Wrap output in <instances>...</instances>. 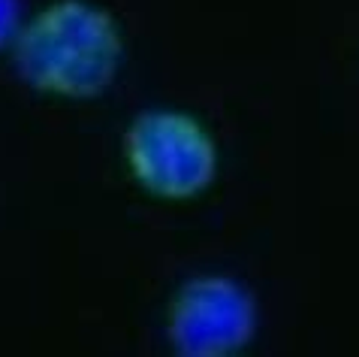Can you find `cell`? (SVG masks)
Masks as SVG:
<instances>
[{
  "mask_svg": "<svg viewBox=\"0 0 359 357\" xmlns=\"http://www.w3.org/2000/svg\"><path fill=\"white\" fill-rule=\"evenodd\" d=\"M22 82L57 100H94L118 79L124 31L94 0H52L27 18L13 43Z\"/></svg>",
  "mask_w": 359,
  "mask_h": 357,
  "instance_id": "1",
  "label": "cell"
},
{
  "mask_svg": "<svg viewBox=\"0 0 359 357\" xmlns=\"http://www.w3.org/2000/svg\"><path fill=\"white\" fill-rule=\"evenodd\" d=\"M124 167L148 197L187 203L217 178V140L196 115L182 109H148L124 131Z\"/></svg>",
  "mask_w": 359,
  "mask_h": 357,
  "instance_id": "2",
  "label": "cell"
},
{
  "mask_svg": "<svg viewBox=\"0 0 359 357\" xmlns=\"http://www.w3.org/2000/svg\"><path fill=\"white\" fill-rule=\"evenodd\" d=\"M260 309L242 282L221 273L187 279L166 306V336L182 357H233L251 345Z\"/></svg>",
  "mask_w": 359,
  "mask_h": 357,
  "instance_id": "3",
  "label": "cell"
},
{
  "mask_svg": "<svg viewBox=\"0 0 359 357\" xmlns=\"http://www.w3.org/2000/svg\"><path fill=\"white\" fill-rule=\"evenodd\" d=\"M18 31H22L18 0H0V52H4V48H13Z\"/></svg>",
  "mask_w": 359,
  "mask_h": 357,
  "instance_id": "4",
  "label": "cell"
}]
</instances>
